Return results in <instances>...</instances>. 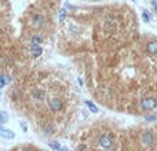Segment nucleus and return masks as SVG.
Listing matches in <instances>:
<instances>
[{"instance_id": "obj_7", "label": "nucleus", "mask_w": 157, "mask_h": 151, "mask_svg": "<svg viewBox=\"0 0 157 151\" xmlns=\"http://www.w3.org/2000/svg\"><path fill=\"white\" fill-rule=\"evenodd\" d=\"M30 52H32L33 58H39L40 55L43 54V50H42V47H40V45L32 44V47H30Z\"/></svg>"}, {"instance_id": "obj_11", "label": "nucleus", "mask_w": 157, "mask_h": 151, "mask_svg": "<svg viewBox=\"0 0 157 151\" xmlns=\"http://www.w3.org/2000/svg\"><path fill=\"white\" fill-rule=\"evenodd\" d=\"M85 106L88 107V109H90V111H92V113H98V111H99V110H98V107L95 106L94 103H91V102H90V100H85Z\"/></svg>"}, {"instance_id": "obj_21", "label": "nucleus", "mask_w": 157, "mask_h": 151, "mask_svg": "<svg viewBox=\"0 0 157 151\" xmlns=\"http://www.w3.org/2000/svg\"><path fill=\"white\" fill-rule=\"evenodd\" d=\"M21 126H22L23 132H26V124H25V122H21Z\"/></svg>"}, {"instance_id": "obj_16", "label": "nucleus", "mask_w": 157, "mask_h": 151, "mask_svg": "<svg viewBox=\"0 0 157 151\" xmlns=\"http://www.w3.org/2000/svg\"><path fill=\"white\" fill-rule=\"evenodd\" d=\"M66 18V10L63 8V10H61V13H59V22H63Z\"/></svg>"}, {"instance_id": "obj_19", "label": "nucleus", "mask_w": 157, "mask_h": 151, "mask_svg": "<svg viewBox=\"0 0 157 151\" xmlns=\"http://www.w3.org/2000/svg\"><path fill=\"white\" fill-rule=\"evenodd\" d=\"M3 80H4V84H10L11 83V78L8 76H3Z\"/></svg>"}, {"instance_id": "obj_18", "label": "nucleus", "mask_w": 157, "mask_h": 151, "mask_svg": "<svg viewBox=\"0 0 157 151\" xmlns=\"http://www.w3.org/2000/svg\"><path fill=\"white\" fill-rule=\"evenodd\" d=\"M157 116H146V121L147 122H152V121H156Z\"/></svg>"}, {"instance_id": "obj_15", "label": "nucleus", "mask_w": 157, "mask_h": 151, "mask_svg": "<svg viewBox=\"0 0 157 151\" xmlns=\"http://www.w3.org/2000/svg\"><path fill=\"white\" fill-rule=\"evenodd\" d=\"M50 147H51L52 150H58V151H59V148H61V144H59L58 141H51V143H50Z\"/></svg>"}, {"instance_id": "obj_4", "label": "nucleus", "mask_w": 157, "mask_h": 151, "mask_svg": "<svg viewBox=\"0 0 157 151\" xmlns=\"http://www.w3.org/2000/svg\"><path fill=\"white\" fill-rule=\"evenodd\" d=\"M48 106L52 111H59V110L62 109V100L58 99V98H55V99L52 98V99L48 100Z\"/></svg>"}, {"instance_id": "obj_13", "label": "nucleus", "mask_w": 157, "mask_h": 151, "mask_svg": "<svg viewBox=\"0 0 157 151\" xmlns=\"http://www.w3.org/2000/svg\"><path fill=\"white\" fill-rule=\"evenodd\" d=\"M7 119H8L7 113H6V111H0V124H6Z\"/></svg>"}, {"instance_id": "obj_1", "label": "nucleus", "mask_w": 157, "mask_h": 151, "mask_svg": "<svg viewBox=\"0 0 157 151\" xmlns=\"http://www.w3.org/2000/svg\"><path fill=\"white\" fill-rule=\"evenodd\" d=\"M157 107V98L154 96H146L139 100V109L142 111H152Z\"/></svg>"}, {"instance_id": "obj_6", "label": "nucleus", "mask_w": 157, "mask_h": 151, "mask_svg": "<svg viewBox=\"0 0 157 151\" xmlns=\"http://www.w3.org/2000/svg\"><path fill=\"white\" fill-rule=\"evenodd\" d=\"M116 28V21L112 20V18H106V20L103 21V29L106 30V32H112V30H115Z\"/></svg>"}, {"instance_id": "obj_17", "label": "nucleus", "mask_w": 157, "mask_h": 151, "mask_svg": "<svg viewBox=\"0 0 157 151\" xmlns=\"http://www.w3.org/2000/svg\"><path fill=\"white\" fill-rule=\"evenodd\" d=\"M77 151H88V148H87V146L85 144H78L77 146Z\"/></svg>"}, {"instance_id": "obj_20", "label": "nucleus", "mask_w": 157, "mask_h": 151, "mask_svg": "<svg viewBox=\"0 0 157 151\" xmlns=\"http://www.w3.org/2000/svg\"><path fill=\"white\" fill-rule=\"evenodd\" d=\"M4 85H6V84H4V80H3V77H0V89H2V88H3Z\"/></svg>"}, {"instance_id": "obj_3", "label": "nucleus", "mask_w": 157, "mask_h": 151, "mask_svg": "<svg viewBox=\"0 0 157 151\" xmlns=\"http://www.w3.org/2000/svg\"><path fill=\"white\" fill-rule=\"evenodd\" d=\"M154 140H156V136L152 131H143L141 133V144L145 147L154 144Z\"/></svg>"}, {"instance_id": "obj_25", "label": "nucleus", "mask_w": 157, "mask_h": 151, "mask_svg": "<svg viewBox=\"0 0 157 151\" xmlns=\"http://www.w3.org/2000/svg\"><path fill=\"white\" fill-rule=\"evenodd\" d=\"M106 151H109V150H106Z\"/></svg>"}, {"instance_id": "obj_2", "label": "nucleus", "mask_w": 157, "mask_h": 151, "mask_svg": "<svg viewBox=\"0 0 157 151\" xmlns=\"http://www.w3.org/2000/svg\"><path fill=\"white\" fill-rule=\"evenodd\" d=\"M98 146L105 150H110L115 147V140L110 133H101L98 136Z\"/></svg>"}, {"instance_id": "obj_23", "label": "nucleus", "mask_w": 157, "mask_h": 151, "mask_svg": "<svg viewBox=\"0 0 157 151\" xmlns=\"http://www.w3.org/2000/svg\"><path fill=\"white\" fill-rule=\"evenodd\" d=\"M59 151H69V150L66 147H61V148H59Z\"/></svg>"}, {"instance_id": "obj_14", "label": "nucleus", "mask_w": 157, "mask_h": 151, "mask_svg": "<svg viewBox=\"0 0 157 151\" xmlns=\"http://www.w3.org/2000/svg\"><path fill=\"white\" fill-rule=\"evenodd\" d=\"M142 18H143L145 22H150V21H152V17H150V14L147 13V11H143V13H142Z\"/></svg>"}, {"instance_id": "obj_10", "label": "nucleus", "mask_w": 157, "mask_h": 151, "mask_svg": "<svg viewBox=\"0 0 157 151\" xmlns=\"http://www.w3.org/2000/svg\"><path fill=\"white\" fill-rule=\"evenodd\" d=\"M44 95H46V93H44V91H43V89H36L35 92H33V96L36 98L37 100L44 99Z\"/></svg>"}, {"instance_id": "obj_12", "label": "nucleus", "mask_w": 157, "mask_h": 151, "mask_svg": "<svg viewBox=\"0 0 157 151\" xmlns=\"http://www.w3.org/2000/svg\"><path fill=\"white\" fill-rule=\"evenodd\" d=\"M43 43V37L40 35H35L32 37V44H36V45H40Z\"/></svg>"}, {"instance_id": "obj_9", "label": "nucleus", "mask_w": 157, "mask_h": 151, "mask_svg": "<svg viewBox=\"0 0 157 151\" xmlns=\"http://www.w3.org/2000/svg\"><path fill=\"white\" fill-rule=\"evenodd\" d=\"M43 22H44V17H43V15L37 14V15L33 17V25H35V26H40Z\"/></svg>"}, {"instance_id": "obj_5", "label": "nucleus", "mask_w": 157, "mask_h": 151, "mask_svg": "<svg viewBox=\"0 0 157 151\" xmlns=\"http://www.w3.org/2000/svg\"><path fill=\"white\" fill-rule=\"evenodd\" d=\"M146 52L149 55H157V40H150L145 47Z\"/></svg>"}, {"instance_id": "obj_22", "label": "nucleus", "mask_w": 157, "mask_h": 151, "mask_svg": "<svg viewBox=\"0 0 157 151\" xmlns=\"http://www.w3.org/2000/svg\"><path fill=\"white\" fill-rule=\"evenodd\" d=\"M152 6L154 7V10H156V13H157V2H152Z\"/></svg>"}, {"instance_id": "obj_8", "label": "nucleus", "mask_w": 157, "mask_h": 151, "mask_svg": "<svg viewBox=\"0 0 157 151\" xmlns=\"http://www.w3.org/2000/svg\"><path fill=\"white\" fill-rule=\"evenodd\" d=\"M0 136L3 139H14V132L10 131V129H3V128H0Z\"/></svg>"}, {"instance_id": "obj_24", "label": "nucleus", "mask_w": 157, "mask_h": 151, "mask_svg": "<svg viewBox=\"0 0 157 151\" xmlns=\"http://www.w3.org/2000/svg\"><path fill=\"white\" fill-rule=\"evenodd\" d=\"M22 151H32V150H29V148H25V150H22Z\"/></svg>"}]
</instances>
